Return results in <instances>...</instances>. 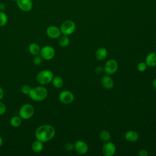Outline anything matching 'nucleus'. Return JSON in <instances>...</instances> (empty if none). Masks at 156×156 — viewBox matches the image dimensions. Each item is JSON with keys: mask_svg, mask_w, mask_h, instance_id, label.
Wrapping results in <instances>:
<instances>
[{"mask_svg": "<svg viewBox=\"0 0 156 156\" xmlns=\"http://www.w3.org/2000/svg\"><path fill=\"white\" fill-rule=\"evenodd\" d=\"M55 135V128L49 124L38 126L35 132V136L37 140L46 143L52 139Z\"/></svg>", "mask_w": 156, "mask_h": 156, "instance_id": "nucleus-1", "label": "nucleus"}, {"mask_svg": "<svg viewBox=\"0 0 156 156\" xmlns=\"http://www.w3.org/2000/svg\"><path fill=\"white\" fill-rule=\"evenodd\" d=\"M48 94V90L43 86H37L32 88L29 96L31 99L36 102H40L44 100Z\"/></svg>", "mask_w": 156, "mask_h": 156, "instance_id": "nucleus-2", "label": "nucleus"}, {"mask_svg": "<svg viewBox=\"0 0 156 156\" xmlns=\"http://www.w3.org/2000/svg\"><path fill=\"white\" fill-rule=\"evenodd\" d=\"M54 77L53 73L49 69H44L37 74L36 79L37 81L41 85H47L52 82Z\"/></svg>", "mask_w": 156, "mask_h": 156, "instance_id": "nucleus-3", "label": "nucleus"}, {"mask_svg": "<svg viewBox=\"0 0 156 156\" xmlns=\"http://www.w3.org/2000/svg\"><path fill=\"white\" fill-rule=\"evenodd\" d=\"M34 112L35 109L32 104H25L20 108L19 116L22 119L27 120L33 116Z\"/></svg>", "mask_w": 156, "mask_h": 156, "instance_id": "nucleus-4", "label": "nucleus"}, {"mask_svg": "<svg viewBox=\"0 0 156 156\" xmlns=\"http://www.w3.org/2000/svg\"><path fill=\"white\" fill-rule=\"evenodd\" d=\"M60 29L62 34L68 36L73 34L75 31L76 24L71 20H66L61 24Z\"/></svg>", "mask_w": 156, "mask_h": 156, "instance_id": "nucleus-5", "label": "nucleus"}, {"mask_svg": "<svg viewBox=\"0 0 156 156\" xmlns=\"http://www.w3.org/2000/svg\"><path fill=\"white\" fill-rule=\"evenodd\" d=\"M55 50L53 47L51 46H44L41 48L40 51V55L43 60H50L55 56Z\"/></svg>", "mask_w": 156, "mask_h": 156, "instance_id": "nucleus-6", "label": "nucleus"}, {"mask_svg": "<svg viewBox=\"0 0 156 156\" xmlns=\"http://www.w3.org/2000/svg\"><path fill=\"white\" fill-rule=\"evenodd\" d=\"M58 99L62 104H69L73 102L74 96L71 91L69 90H63L60 93Z\"/></svg>", "mask_w": 156, "mask_h": 156, "instance_id": "nucleus-7", "label": "nucleus"}, {"mask_svg": "<svg viewBox=\"0 0 156 156\" xmlns=\"http://www.w3.org/2000/svg\"><path fill=\"white\" fill-rule=\"evenodd\" d=\"M118 68L117 62L114 59H110L106 62L104 65V71L108 75H112L115 74Z\"/></svg>", "mask_w": 156, "mask_h": 156, "instance_id": "nucleus-8", "label": "nucleus"}, {"mask_svg": "<svg viewBox=\"0 0 156 156\" xmlns=\"http://www.w3.org/2000/svg\"><path fill=\"white\" fill-rule=\"evenodd\" d=\"M102 151L104 155L112 156L116 152V146L113 143L108 141L103 145Z\"/></svg>", "mask_w": 156, "mask_h": 156, "instance_id": "nucleus-9", "label": "nucleus"}, {"mask_svg": "<svg viewBox=\"0 0 156 156\" xmlns=\"http://www.w3.org/2000/svg\"><path fill=\"white\" fill-rule=\"evenodd\" d=\"M74 149L79 154H85L88 151L87 144L82 140H77L74 144Z\"/></svg>", "mask_w": 156, "mask_h": 156, "instance_id": "nucleus-10", "label": "nucleus"}, {"mask_svg": "<svg viewBox=\"0 0 156 156\" xmlns=\"http://www.w3.org/2000/svg\"><path fill=\"white\" fill-rule=\"evenodd\" d=\"M16 4L20 9L23 12H29L33 7L31 0H16Z\"/></svg>", "mask_w": 156, "mask_h": 156, "instance_id": "nucleus-11", "label": "nucleus"}, {"mask_svg": "<svg viewBox=\"0 0 156 156\" xmlns=\"http://www.w3.org/2000/svg\"><path fill=\"white\" fill-rule=\"evenodd\" d=\"M47 35L53 39H56L60 37L61 34V31L60 29L57 27V26H49L46 30Z\"/></svg>", "mask_w": 156, "mask_h": 156, "instance_id": "nucleus-12", "label": "nucleus"}, {"mask_svg": "<svg viewBox=\"0 0 156 156\" xmlns=\"http://www.w3.org/2000/svg\"><path fill=\"white\" fill-rule=\"evenodd\" d=\"M124 138L129 142L133 143L138 140L139 135L135 130H128L124 134Z\"/></svg>", "mask_w": 156, "mask_h": 156, "instance_id": "nucleus-13", "label": "nucleus"}, {"mask_svg": "<svg viewBox=\"0 0 156 156\" xmlns=\"http://www.w3.org/2000/svg\"><path fill=\"white\" fill-rule=\"evenodd\" d=\"M101 83L106 89H111L114 85V82L112 78L109 75L104 76L101 79Z\"/></svg>", "mask_w": 156, "mask_h": 156, "instance_id": "nucleus-14", "label": "nucleus"}, {"mask_svg": "<svg viewBox=\"0 0 156 156\" xmlns=\"http://www.w3.org/2000/svg\"><path fill=\"white\" fill-rule=\"evenodd\" d=\"M145 63L150 67L156 66V52H152L147 54L145 59Z\"/></svg>", "mask_w": 156, "mask_h": 156, "instance_id": "nucleus-15", "label": "nucleus"}, {"mask_svg": "<svg viewBox=\"0 0 156 156\" xmlns=\"http://www.w3.org/2000/svg\"><path fill=\"white\" fill-rule=\"evenodd\" d=\"M107 50L103 47H101L99 48L96 52H95V56L96 57V58L98 60H104L107 56Z\"/></svg>", "mask_w": 156, "mask_h": 156, "instance_id": "nucleus-16", "label": "nucleus"}, {"mask_svg": "<svg viewBox=\"0 0 156 156\" xmlns=\"http://www.w3.org/2000/svg\"><path fill=\"white\" fill-rule=\"evenodd\" d=\"M43 147H44L43 143L37 140L34 141L31 146V149L32 151L35 153H39L41 151H42V150L43 149Z\"/></svg>", "mask_w": 156, "mask_h": 156, "instance_id": "nucleus-17", "label": "nucleus"}, {"mask_svg": "<svg viewBox=\"0 0 156 156\" xmlns=\"http://www.w3.org/2000/svg\"><path fill=\"white\" fill-rule=\"evenodd\" d=\"M40 49H41L40 46H39V44H38L36 43H30L28 48V50H29V52L34 56L39 55Z\"/></svg>", "mask_w": 156, "mask_h": 156, "instance_id": "nucleus-18", "label": "nucleus"}, {"mask_svg": "<svg viewBox=\"0 0 156 156\" xmlns=\"http://www.w3.org/2000/svg\"><path fill=\"white\" fill-rule=\"evenodd\" d=\"M52 84L55 88H60L63 85V80L60 76H54L52 80Z\"/></svg>", "mask_w": 156, "mask_h": 156, "instance_id": "nucleus-19", "label": "nucleus"}, {"mask_svg": "<svg viewBox=\"0 0 156 156\" xmlns=\"http://www.w3.org/2000/svg\"><path fill=\"white\" fill-rule=\"evenodd\" d=\"M22 122V119L19 116H15L11 118L10 120V125L13 127H19Z\"/></svg>", "mask_w": 156, "mask_h": 156, "instance_id": "nucleus-20", "label": "nucleus"}, {"mask_svg": "<svg viewBox=\"0 0 156 156\" xmlns=\"http://www.w3.org/2000/svg\"><path fill=\"white\" fill-rule=\"evenodd\" d=\"M69 43V39L68 35H63L59 38L58 44L61 47H63V48L66 47L68 46Z\"/></svg>", "mask_w": 156, "mask_h": 156, "instance_id": "nucleus-21", "label": "nucleus"}, {"mask_svg": "<svg viewBox=\"0 0 156 156\" xmlns=\"http://www.w3.org/2000/svg\"><path fill=\"white\" fill-rule=\"evenodd\" d=\"M99 138L104 142H107V141H109L110 140V138H111L110 133L108 132V131H107L106 130H102L99 133Z\"/></svg>", "mask_w": 156, "mask_h": 156, "instance_id": "nucleus-22", "label": "nucleus"}, {"mask_svg": "<svg viewBox=\"0 0 156 156\" xmlns=\"http://www.w3.org/2000/svg\"><path fill=\"white\" fill-rule=\"evenodd\" d=\"M8 22V17L3 12L0 11V26H5Z\"/></svg>", "mask_w": 156, "mask_h": 156, "instance_id": "nucleus-23", "label": "nucleus"}, {"mask_svg": "<svg viewBox=\"0 0 156 156\" xmlns=\"http://www.w3.org/2000/svg\"><path fill=\"white\" fill-rule=\"evenodd\" d=\"M31 89H32V88L29 85L25 84L21 87V92L23 93V94H26V95H29Z\"/></svg>", "mask_w": 156, "mask_h": 156, "instance_id": "nucleus-24", "label": "nucleus"}, {"mask_svg": "<svg viewBox=\"0 0 156 156\" xmlns=\"http://www.w3.org/2000/svg\"><path fill=\"white\" fill-rule=\"evenodd\" d=\"M147 65H146V63L145 62H141L137 65L136 68H137V70L138 71L143 72V71H146V69H147Z\"/></svg>", "mask_w": 156, "mask_h": 156, "instance_id": "nucleus-25", "label": "nucleus"}, {"mask_svg": "<svg viewBox=\"0 0 156 156\" xmlns=\"http://www.w3.org/2000/svg\"><path fill=\"white\" fill-rule=\"evenodd\" d=\"M43 58L40 55H35L34 59H33V63L35 65H40L43 62Z\"/></svg>", "mask_w": 156, "mask_h": 156, "instance_id": "nucleus-26", "label": "nucleus"}, {"mask_svg": "<svg viewBox=\"0 0 156 156\" xmlns=\"http://www.w3.org/2000/svg\"><path fill=\"white\" fill-rule=\"evenodd\" d=\"M64 148L65 149L68 151V152H70L71 151H73L74 149V144L71 143H66L65 146H64Z\"/></svg>", "mask_w": 156, "mask_h": 156, "instance_id": "nucleus-27", "label": "nucleus"}, {"mask_svg": "<svg viewBox=\"0 0 156 156\" xmlns=\"http://www.w3.org/2000/svg\"><path fill=\"white\" fill-rule=\"evenodd\" d=\"M6 110H7L6 105H5V104H4L2 102L0 101V115H4L5 113Z\"/></svg>", "mask_w": 156, "mask_h": 156, "instance_id": "nucleus-28", "label": "nucleus"}, {"mask_svg": "<svg viewBox=\"0 0 156 156\" xmlns=\"http://www.w3.org/2000/svg\"><path fill=\"white\" fill-rule=\"evenodd\" d=\"M138 155L140 156H147L148 155V152L146 150V149H140L138 152Z\"/></svg>", "mask_w": 156, "mask_h": 156, "instance_id": "nucleus-29", "label": "nucleus"}, {"mask_svg": "<svg viewBox=\"0 0 156 156\" xmlns=\"http://www.w3.org/2000/svg\"><path fill=\"white\" fill-rule=\"evenodd\" d=\"M104 71V69L101 67V66H97L95 68V72L98 74H101Z\"/></svg>", "mask_w": 156, "mask_h": 156, "instance_id": "nucleus-30", "label": "nucleus"}, {"mask_svg": "<svg viewBox=\"0 0 156 156\" xmlns=\"http://www.w3.org/2000/svg\"><path fill=\"white\" fill-rule=\"evenodd\" d=\"M4 95V90L2 89V88L0 86V101L3 98Z\"/></svg>", "mask_w": 156, "mask_h": 156, "instance_id": "nucleus-31", "label": "nucleus"}, {"mask_svg": "<svg viewBox=\"0 0 156 156\" xmlns=\"http://www.w3.org/2000/svg\"><path fill=\"white\" fill-rule=\"evenodd\" d=\"M5 9V5L2 3L0 4V11H3Z\"/></svg>", "mask_w": 156, "mask_h": 156, "instance_id": "nucleus-32", "label": "nucleus"}, {"mask_svg": "<svg viewBox=\"0 0 156 156\" xmlns=\"http://www.w3.org/2000/svg\"><path fill=\"white\" fill-rule=\"evenodd\" d=\"M152 86L154 87V89L156 91V78L153 81V83H152Z\"/></svg>", "mask_w": 156, "mask_h": 156, "instance_id": "nucleus-33", "label": "nucleus"}, {"mask_svg": "<svg viewBox=\"0 0 156 156\" xmlns=\"http://www.w3.org/2000/svg\"><path fill=\"white\" fill-rule=\"evenodd\" d=\"M2 144H3V140H2V137L0 136V147H1V146H2Z\"/></svg>", "mask_w": 156, "mask_h": 156, "instance_id": "nucleus-34", "label": "nucleus"}, {"mask_svg": "<svg viewBox=\"0 0 156 156\" xmlns=\"http://www.w3.org/2000/svg\"><path fill=\"white\" fill-rule=\"evenodd\" d=\"M11 1H16V0H11Z\"/></svg>", "mask_w": 156, "mask_h": 156, "instance_id": "nucleus-35", "label": "nucleus"}, {"mask_svg": "<svg viewBox=\"0 0 156 156\" xmlns=\"http://www.w3.org/2000/svg\"><path fill=\"white\" fill-rule=\"evenodd\" d=\"M0 129H1V126H0Z\"/></svg>", "mask_w": 156, "mask_h": 156, "instance_id": "nucleus-36", "label": "nucleus"}]
</instances>
